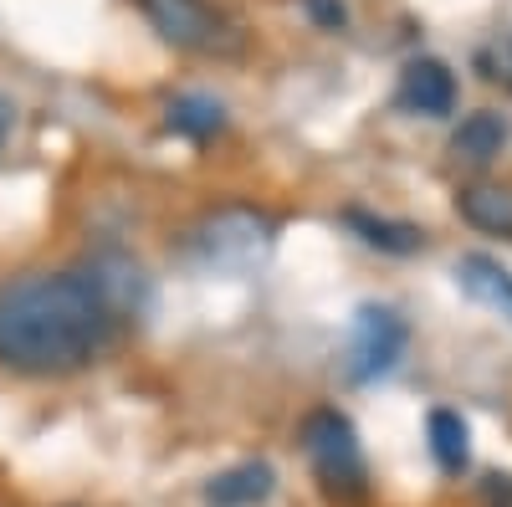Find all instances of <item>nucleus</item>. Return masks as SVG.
Segmentation results:
<instances>
[{
  "instance_id": "6",
  "label": "nucleus",
  "mask_w": 512,
  "mask_h": 507,
  "mask_svg": "<svg viewBox=\"0 0 512 507\" xmlns=\"http://www.w3.org/2000/svg\"><path fill=\"white\" fill-rule=\"evenodd\" d=\"M93 282V292L113 308V318H123V313H144V303H149V282H144V267L139 262H128V257H118V251H103V257H93V267L82 272Z\"/></svg>"
},
{
  "instance_id": "4",
  "label": "nucleus",
  "mask_w": 512,
  "mask_h": 507,
  "mask_svg": "<svg viewBox=\"0 0 512 507\" xmlns=\"http://www.w3.org/2000/svg\"><path fill=\"white\" fill-rule=\"evenodd\" d=\"M405 344H410V323L384 303H364L349 323L344 374L354 379V385H374V379H384L405 359Z\"/></svg>"
},
{
  "instance_id": "2",
  "label": "nucleus",
  "mask_w": 512,
  "mask_h": 507,
  "mask_svg": "<svg viewBox=\"0 0 512 507\" xmlns=\"http://www.w3.org/2000/svg\"><path fill=\"white\" fill-rule=\"evenodd\" d=\"M303 451L313 461L318 482L333 492V497H359L369 487V461H364V446H359V431L344 410H313L303 420Z\"/></svg>"
},
{
  "instance_id": "8",
  "label": "nucleus",
  "mask_w": 512,
  "mask_h": 507,
  "mask_svg": "<svg viewBox=\"0 0 512 507\" xmlns=\"http://www.w3.org/2000/svg\"><path fill=\"white\" fill-rule=\"evenodd\" d=\"M456 282H461V292L472 303H482V308H492L497 318L512 323V272L497 257H487V251H466V257L456 262Z\"/></svg>"
},
{
  "instance_id": "12",
  "label": "nucleus",
  "mask_w": 512,
  "mask_h": 507,
  "mask_svg": "<svg viewBox=\"0 0 512 507\" xmlns=\"http://www.w3.org/2000/svg\"><path fill=\"white\" fill-rule=\"evenodd\" d=\"M425 436H431V456L446 477H461L472 467V431H466V420L456 410H431L425 420Z\"/></svg>"
},
{
  "instance_id": "16",
  "label": "nucleus",
  "mask_w": 512,
  "mask_h": 507,
  "mask_svg": "<svg viewBox=\"0 0 512 507\" xmlns=\"http://www.w3.org/2000/svg\"><path fill=\"white\" fill-rule=\"evenodd\" d=\"M487 502L492 507H512V477H487Z\"/></svg>"
},
{
  "instance_id": "13",
  "label": "nucleus",
  "mask_w": 512,
  "mask_h": 507,
  "mask_svg": "<svg viewBox=\"0 0 512 507\" xmlns=\"http://www.w3.org/2000/svg\"><path fill=\"white\" fill-rule=\"evenodd\" d=\"M502 144H507V123H502V113H472V118H461V129L451 134V154L461 159V164H492L497 154H502Z\"/></svg>"
},
{
  "instance_id": "15",
  "label": "nucleus",
  "mask_w": 512,
  "mask_h": 507,
  "mask_svg": "<svg viewBox=\"0 0 512 507\" xmlns=\"http://www.w3.org/2000/svg\"><path fill=\"white\" fill-rule=\"evenodd\" d=\"M303 11H308L323 31H344V21H349V6H344V0H303Z\"/></svg>"
},
{
  "instance_id": "18",
  "label": "nucleus",
  "mask_w": 512,
  "mask_h": 507,
  "mask_svg": "<svg viewBox=\"0 0 512 507\" xmlns=\"http://www.w3.org/2000/svg\"><path fill=\"white\" fill-rule=\"evenodd\" d=\"M11 123H16V108H11L6 93H0V149H6V139H11Z\"/></svg>"
},
{
  "instance_id": "10",
  "label": "nucleus",
  "mask_w": 512,
  "mask_h": 507,
  "mask_svg": "<svg viewBox=\"0 0 512 507\" xmlns=\"http://www.w3.org/2000/svg\"><path fill=\"white\" fill-rule=\"evenodd\" d=\"M456 210L466 226L487 236H512V185H466L456 195Z\"/></svg>"
},
{
  "instance_id": "9",
  "label": "nucleus",
  "mask_w": 512,
  "mask_h": 507,
  "mask_svg": "<svg viewBox=\"0 0 512 507\" xmlns=\"http://www.w3.org/2000/svg\"><path fill=\"white\" fill-rule=\"evenodd\" d=\"M272 487H277V472L267 467V461H241V467L210 477L205 502L210 507H256V502L272 497Z\"/></svg>"
},
{
  "instance_id": "3",
  "label": "nucleus",
  "mask_w": 512,
  "mask_h": 507,
  "mask_svg": "<svg viewBox=\"0 0 512 507\" xmlns=\"http://www.w3.org/2000/svg\"><path fill=\"white\" fill-rule=\"evenodd\" d=\"M272 241H277V226L262 216V210H251V205L210 210V216L195 226V236H190L195 257L205 267H216V272H246V267H256L272 251Z\"/></svg>"
},
{
  "instance_id": "14",
  "label": "nucleus",
  "mask_w": 512,
  "mask_h": 507,
  "mask_svg": "<svg viewBox=\"0 0 512 507\" xmlns=\"http://www.w3.org/2000/svg\"><path fill=\"white\" fill-rule=\"evenodd\" d=\"M344 221L359 231V241H364V246L390 251V257H410V251H420V246H425V231H420V226H410V221H384V216H369V210H349Z\"/></svg>"
},
{
  "instance_id": "5",
  "label": "nucleus",
  "mask_w": 512,
  "mask_h": 507,
  "mask_svg": "<svg viewBox=\"0 0 512 507\" xmlns=\"http://www.w3.org/2000/svg\"><path fill=\"white\" fill-rule=\"evenodd\" d=\"M144 16L154 21V31L169 47L185 52H210L221 41V16L205 0H144Z\"/></svg>"
},
{
  "instance_id": "1",
  "label": "nucleus",
  "mask_w": 512,
  "mask_h": 507,
  "mask_svg": "<svg viewBox=\"0 0 512 507\" xmlns=\"http://www.w3.org/2000/svg\"><path fill=\"white\" fill-rule=\"evenodd\" d=\"M113 308L82 272H26L0 282V364L16 374H77L113 344Z\"/></svg>"
},
{
  "instance_id": "17",
  "label": "nucleus",
  "mask_w": 512,
  "mask_h": 507,
  "mask_svg": "<svg viewBox=\"0 0 512 507\" xmlns=\"http://www.w3.org/2000/svg\"><path fill=\"white\" fill-rule=\"evenodd\" d=\"M492 77H502L507 88H512V31L497 41V72H492Z\"/></svg>"
},
{
  "instance_id": "11",
  "label": "nucleus",
  "mask_w": 512,
  "mask_h": 507,
  "mask_svg": "<svg viewBox=\"0 0 512 507\" xmlns=\"http://www.w3.org/2000/svg\"><path fill=\"white\" fill-rule=\"evenodd\" d=\"M164 113H169V118H164L169 134L195 139V144L216 139V134L226 129V108H221V98H210V93H180V98H169Z\"/></svg>"
},
{
  "instance_id": "7",
  "label": "nucleus",
  "mask_w": 512,
  "mask_h": 507,
  "mask_svg": "<svg viewBox=\"0 0 512 507\" xmlns=\"http://www.w3.org/2000/svg\"><path fill=\"white\" fill-rule=\"evenodd\" d=\"M400 108L425 113V118H446L456 108V77H451V67L436 62V57H415L400 72Z\"/></svg>"
}]
</instances>
